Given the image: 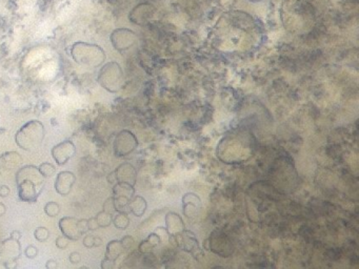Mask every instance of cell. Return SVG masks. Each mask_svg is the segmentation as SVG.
Here are the masks:
<instances>
[{
	"label": "cell",
	"mask_w": 359,
	"mask_h": 269,
	"mask_svg": "<svg viewBox=\"0 0 359 269\" xmlns=\"http://www.w3.org/2000/svg\"><path fill=\"white\" fill-rule=\"evenodd\" d=\"M117 182L128 183L133 185L135 182V170L130 164H122L117 168L116 172Z\"/></svg>",
	"instance_id": "7c38bea8"
},
{
	"label": "cell",
	"mask_w": 359,
	"mask_h": 269,
	"mask_svg": "<svg viewBox=\"0 0 359 269\" xmlns=\"http://www.w3.org/2000/svg\"><path fill=\"white\" fill-rule=\"evenodd\" d=\"M137 145L136 139L133 133L128 131H122L117 135L114 141V153L117 157L130 154Z\"/></svg>",
	"instance_id": "5b68a950"
},
{
	"label": "cell",
	"mask_w": 359,
	"mask_h": 269,
	"mask_svg": "<svg viewBox=\"0 0 359 269\" xmlns=\"http://www.w3.org/2000/svg\"><path fill=\"white\" fill-rule=\"evenodd\" d=\"M71 56L77 64L90 68H99L106 60L104 49L99 45L83 41L73 45L71 48Z\"/></svg>",
	"instance_id": "3957f363"
},
{
	"label": "cell",
	"mask_w": 359,
	"mask_h": 269,
	"mask_svg": "<svg viewBox=\"0 0 359 269\" xmlns=\"http://www.w3.org/2000/svg\"><path fill=\"white\" fill-rule=\"evenodd\" d=\"M22 235L20 231H13L11 233V235H10V238L13 240H17V241H20V239H22Z\"/></svg>",
	"instance_id": "1f68e13d"
},
{
	"label": "cell",
	"mask_w": 359,
	"mask_h": 269,
	"mask_svg": "<svg viewBox=\"0 0 359 269\" xmlns=\"http://www.w3.org/2000/svg\"><path fill=\"white\" fill-rule=\"evenodd\" d=\"M58 264L55 260H49L45 263V268L47 269H56L57 268Z\"/></svg>",
	"instance_id": "4dcf8cb0"
},
{
	"label": "cell",
	"mask_w": 359,
	"mask_h": 269,
	"mask_svg": "<svg viewBox=\"0 0 359 269\" xmlns=\"http://www.w3.org/2000/svg\"><path fill=\"white\" fill-rule=\"evenodd\" d=\"M132 185L128 184V183L124 182H118L114 187H113V194H114V197H127L128 199H130L133 196Z\"/></svg>",
	"instance_id": "5bb4252c"
},
{
	"label": "cell",
	"mask_w": 359,
	"mask_h": 269,
	"mask_svg": "<svg viewBox=\"0 0 359 269\" xmlns=\"http://www.w3.org/2000/svg\"><path fill=\"white\" fill-rule=\"evenodd\" d=\"M3 263H5L6 269H13L17 267V260H9Z\"/></svg>",
	"instance_id": "f546056e"
},
{
	"label": "cell",
	"mask_w": 359,
	"mask_h": 269,
	"mask_svg": "<svg viewBox=\"0 0 359 269\" xmlns=\"http://www.w3.org/2000/svg\"><path fill=\"white\" fill-rule=\"evenodd\" d=\"M108 181L110 183H114L115 181H117L116 174H115V172L112 173V174L108 175Z\"/></svg>",
	"instance_id": "e575fe53"
},
{
	"label": "cell",
	"mask_w": 359,
	"mask_h": 269,
	"mask_svg": "<svg viewBox=\"0 0 359 269\" xmlns=\"http://www.w3.org/2000/svg\"><path fill=\"white\" fill-rule=\"evenodd\" d=\"M101 267L104 269H112L114 267V261L110 260V259L104 258L101 262Z\"/></svg>",
	"instance_id": "4316f807"
},
{
	"label": "cell",
	"mask_w": 359,
	"mask_h": 269,
	"mask_svg": "<svg viewBox=\"0 0 359 269\" xmlns=\"http://www.w3.org/2000/svg\"><path fill=\"white\" fill-rule=\"evenodd\" d=\"M22 254V246L17 240L3 239L1 250H0V261L6 262L9 260H18Z\"/></svg>",
	"instance_id": "9c48e42d"
},
{
	"label": "cell",
	"mask_w": 359,
	"mask_h": 269,
	"mask_svg": "<svg viewBox=\"0 0 359 269\" xmlns=\"http://www.w3.org/2000/svg\"><path fill=\"white\" fill-rule=\"evenodd\" d=\"M83 245L87 248L94 247V237L91 235H85V239H83Z\"/></svg>",
	"instance_id": "484cf974"
},
{
	"label": "cell",
	"mask_w": 359,
	"mask_h": 269,
	"mask_svg": "<svg viewBox=\"0 0 359 269\" xmlns=\"http://www.w3.org/2000/svg\"><path fill=\"white\" fill-rule=\"evenodd\" d=\"M6 269V265L5 263L3 262V261H0V269Z\"/></svg>",
	"instance_id": "8d00e7d4"
},
{
	"label": "cell",
	"mask_w": 359,
	"mask_h": 269,
	"mask_svg": "<svg viewBox=\"0 0 359 269\" xmlns=\"http://www.w3.org/2000/svg\"><path fill=\"white\" fill-rule=\"evenodd\" d=\"M69 260H70L72 264H78L81 261L80 254L77 252H71L70 256H69Z\"/></svg>",
	"instance_id": "cb8c5ba5"
},
{
	"label": "cell",
	"mask_w": 359,
	"mask_h": 269,
	"mask_svg": "<svg viewBox=\"0 0 359 269\" xmlns=\"http://www.w3.org/2000/svg\"><path fill=\"white\" fill-rule=\"evenodd\" d=\"M79 229H80L81 233H85L89 231L87 228V220H78Z\"/></svg>",
	"instance_id": "f1b7e54d"
},
{
	"label": "cell",
	"mask_w": 359,
	"mask_h": 269,
	"mask_svg": "<svg viewBox=\"0 0 359 269\" xmlns=\"http://www.w3.org/2000/svg\"><path fill=\"white\" fill-rule=\"evenodd\" d=\"M102 210L104 212H108V214L113 215L115 212H116V208H115L114 204V198L111 197L108 199L106 200V202L104 203V206H102Z\"/></svg>",
	"instance_id": "44dd1931"
},
{
	"label": "cell",
	"mask_w": 359,
	"mask_h": 269,
	"mask_svg": "<svg viewBox=\"0 0 359 269\" xmlns=\"http://www.w3.org/2000/svg\"><path fill=\"white\" fill-rule=\"evenodd\" d=\"M102 244V239L99 237H94V247H99Z\"/></svg>",
	"instance_id": "d6a6232c"
},
{
	"label": "cell",
	"mask_w": 359,
	"mask_h": 269,
	"mask_svg": "<svg viewBox=\"0 0 359 269\" xmlns=\"http://www.w3.org/2000/svg\"><path fill=\"white\" fill-rule=\"evenodd\" d=\"M10 193H11V191H10V187H7V185H1L0 187V198H7Z\"/></svg>",
	"instance_id": "83f0119b"
},
{
	"label": "cell",
	"mask_w": 359,
	"mask_h": 269,
	"mask_svg": "<svg viewBox=\"0 0 359 269\" xmlns=\"http://www.w3.org/2000/svg\"><path fill=\"white\" fill-rule=\"evenodd\" d=\"M98 82L110 93H117L122 87V68L116 62H108L98 74Z\"/></svg>",
	"instance_id": "277c9868"
},
{
	"label": "cell",
	"mask_w": 359,
	"mask_h": 269,
	"mask_svg": "<svg viewBox=\"0 0 359 269\" xmlns=\"http://www.w3.org/2000/svg\"><path fill=\"white\" fill-rule=\"evenodd\" d=\"M6 212H7V208H6L5 204L0 202V217H3Z\"/></svg>",
	"instance_id": "836d02e7"
},
{
	"label": "cell",
	"mask_w": 359,
	"mask_h": 269,
	"mask_svg": "<svg viewBox=\"0 0 359 269\" xmlns=\"http://www.w3.org/2000/svg\"><path fill=\"white\" fill-rule=\"evenodd\" d=\"M133 33L128 30H116L113 32L111 36V41L115 49L124 50L130 47L132 45V41H130V37L133 36Z\"/></svg>",
	"instance_id": "8fae6325"
},
{
	"label": "cell",
	"mask_w": 359,
	"mask_h": 269,
	"mask_svg": "<svg viewBox=\"0 0 359 269\" xmlns=\"http://www.w3.org/2000/svg\"><path fill=\"white\" fill-rule=\"evenodd\" d=\"M75 182H76L75 175L72 172L64 170V172H60L56 177L54 187H55V191L60 196H68L72 191Z\"/></svg>",
	"instance_id": "30bf717a"
},
{
	"label": "cell",
	"mask_w": 359,
	"mask_h": 269,
	"mask_svg": "<svg viewBox=\"0 0 359 269\" xmlns=\"http://www.w3.org/2000/svg\"><path fill=\"white\" fill-rule=\"evenodd\" d=\"M87 228H89V231H97L99 228V225H98L96 218H90L87 220Z\"/></svg>",
	"instance_id": "d4e9b609"
},
{
	"label": "cell",
	"mask_w": 359,
	"mask_h": 269,
	"mask_svg": "<svg viewBox=\"0 0 359 269\" xmlns=\"http://www.w3.org/2000/svg\"><path fill=\"white\" fill-rule=\"evenodd\" d=\"M38 170L41 174L43 175V178H51L56 173L55 166H54L53 164L49 163V162H45V163L41 164Z\"/></svg>",
	"instance_id": "e0dca14e"
},
{
	"label": "cell",
	"mask_w": 359,
	"mask_h": 269,
	"mask_svg": "<svg viewBox=\"0 0 359 269\" xmlns=\"http://www.w3.org/2000/svg\"><path fill=\"white\" fill-rule=\"evenodd\" d=\"M43 210H45V214L50 217V218H55V217L60 214V206L56 202H48Z\"/></svg>",
	"instance_id": "2e32d148"
},
{
	"label": "cell",
	"mask_w": 359,
	"mask_h": 269,
	"mask_svg": "<svg viewBox=\"0 0 359 269\" xmlns=\"http://www.w3.org/2000/svg\"><path fill=\"white\" fill-rule=\"evenodd\" d=\"M115 227L118 229H126L129 225V218L125 214H119L113 220Z\"/></svg>",
	"instance_id": "d6986e66"
},
{
	"label": "cell",
	"mask_w": 359,
	"mask_h": 269,
	"mask_svg": "<svg viewBox=\"0 0 359 269\" xmlns=\"http://www.w3.org/2000/svg\"><path fill=\"white\" fill-rule=\"evenodd\" d=\"M124 252L122 242L111 241L106 246V258L115 261Z\"/></svg>",
	"instance_id": "4fadbf2b"
},
{
	"label": "cell",
	"mask_w": 359,
	"mask_h": 269,
	"mask_svg": "<svg viewBox=\"0 0 359 269\" xmlns=\"http://www.w3.org/2000/svg\"><path fill=\"white\" fill-rule=\"evenodd\" d=\"M95 218L96 221H97L98 225H99V227H102V228H104V227L110 226V225L113 223L112 215L104 212V210L98 212V214L96 215Z\"/></svg>",
	"instance_id": "9a60e30c"
},
{
	"label": "cell",
	"mask_w": 359,
	"mask_h": 269,
	"mask_svg": "<svg viewBox=\"0 0 359 269\" xmlns=\"http://www.w3.org/2000/svg\"><path fill=\"white\" fill-rule=\"evenodd\" d=\"M76 154V147L72 141H62L51 150V155L58 166L68 163Z\"/></svg>",
	"instance_id": "8992f818"
},
{
	"label": "cell",
	"mask_w": 359,
	"mask_h": 269,
	"mask_svg": "<svg viewBox=\"0 0 359 269\" xmlns=\"http://www.w3.org/2000/svg\"><path fill=\"white\" fill-rule=\"evenodd\" d=\"M5 239V231H3V225L0 224V241Z\"/></svg>",
	"instance_id": "d590c367"
},
{
	"label": "cell",
	"mask_w": 359,
	"mask_h": 269,
	"mask_svg": "<svg viewBox=\"0 0 359 269\" xmlns=\"http://www.w3.org/2000/svg\"><path fill=\"white\" fill-rule=\"evenodd\" d=\"M59 229L62 235L68 238L70 241H77L83 235L79 229L78 220L72 217H64L60 219Z\"/></svg>",
	"instance_id": "ba28073f"
},
{
	"label": "cell",
	"mask_w": 359,
	"mask_h": 269,
	"mask_svg": "<svg viewBox=\"0 0 359 269\" xmlns=\"http://www.w3.org/2000/svg\"><path fill=\"white\" fill-rule=\"evenodd\" d=\"M131 210L134 212V215L136 216H141L143 212V210H145V203H143V200L141 199V197H136L135 199L132 200L130 204Z\"/></svg>",
	"instance_id": "ac0fdd59"
},
{
	"label": "cell",
	"mask_w": 359,
	"mask_h": 269,
	"mask_svg": "<svg viewBox=\"0 0 359 269\" xmlns=\"http://www.w3.org/2000/svg\"><path fill=\"white\" fill-rule=\"evenodd\" d=\"M16 184L20 199L35 203L45 187V178L36 166H22L16 172Z\"/></svg>",
	"instance_id": "6da1fadb"
},
{
	"label": "cell",
	"mask_w": 359,
	"mask_h": 269,
	"mask_svg": "<svg viewBox=\"0 0 359 269\" xmlns=\"http://www.w3.org/2000/svg\"><path fill=\"white\" fill-rule=\"evenodd\" d=\"M69 241H70V240H69L68 238L64 237V235H60V237L56 239V246H57V248H59V249H66L69 246Z\"/></svg>",
	"instance_id": "7402d4cb"
},
{
	"label": "cell",
	"mask_w": 359,
	"mask_h": 269,
	"mask_svg": "<svg viewBox=\"0 0 359 269\" xmlns=\"http://www.w3.org/2000/svg\"><path fill=\"white\" fill-rule=\"evenodd\" d=\"M22 157L17 152H7L0 156V175L9 176L22 168Z\"/></svg>",
	"instance_id": "52a82bcc"
},
{
	"label": "cell",
	"mask_w": 359,
	"mask_h": 269,
	"mask_svg": "<svg viewBox=\"0 0 359 269\" xmlns=\"http://www.w3.org/2000/svg\"><path fill=\"white\" fill-rule=\"evenodd\" d=\"M37 254H38V249L35 246L30 245L24 249V256L28 259L36 258Z\"/></svg>",
	"instance_id": "603a6c76"
},
{
	"label": "cell",
	"mask_w": 359,
	"mask_h": 269,
	"mask_svg": "<svg viewBox=\"0 0 359 269\" xmlns=\"http://www.w3.org/2000/svg\"><path fill=\"white\" fill-rule=\"evenodd\" d=\"M34 237L37 241L39 242H45L50 237V231L49 229L45 228V227L39 226L35 229L34 231Z\"/></svg>",
	"instance_id": "ffe728a7"
},
{
	"label": "cell",
	"mask_w": 359,
	"mask_h": 269,
	"mask_svg": "<svg viewBox=\"0 0 359 269\" xmlns=\"http://www.w3.org/2000/svg\"><path fill=\"white\" fill-rule=\"evenodd\" d=\"M45 125L39 120H31L24 123L15 135V143L24 151H34L41 147L45 139Z\"/></svg>",
	"instance_id": "7a4b0ae2"
}]
</instances>
